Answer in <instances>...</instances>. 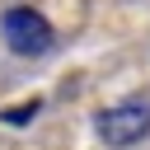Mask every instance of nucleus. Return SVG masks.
Returning a JSON list of instances; mask_svg holds the SVG:
<instances>
[{
    "mask_svg": "<svg viewBox=\"0 0 150 150\" xmlns=\"http://www.w3.org/2000/svg\"><path fill=\"white\" fill-rule=\"evenodd\" d=\"M0 33H5L9 52H19V56H47V52L56 47V28H52L47 14L33 9V5L5 9V14H0Z\"/></svg>",
    "mask_w": 150,
    "mask_h": 150,
    "instance_id": "1",
    "label": "nucleus"
},
{
    "mask_svg": "<svg viewBox=\"0 0 150 150\" xmlns=\"http://www.w3.org/2000/svg\"><path fill=\"white\" fill-rule=\"evenodd\" d=\"M94 131H98V141H108V145H136V141H145L150 136V103H117V108H103L98 112V122H94Z\"/></svg>",
    "mask_w": 150,
    "mask_h": 150,
    "instance_id": "2",
    "label": "nucleus"
},
{
    "mask_svg": "<svg viewBox=\"0 0 150 150\" xmlns=\"http://www.w3.org/2000/svg\"><path fill=\"white\" fill-rule=\"evenodd\" d=\"M38 108H42L38 98H28V103H19V108H5V122H9V127H23L28 117H38Z\"/></svg>",
    "mask_w": 150,
    "mask_h": 150,
    "instance_id": "3",
    "label": "nucleus"
}]
</instances>
